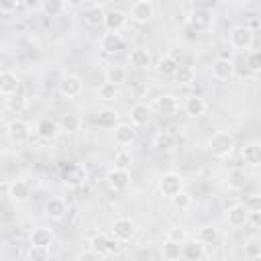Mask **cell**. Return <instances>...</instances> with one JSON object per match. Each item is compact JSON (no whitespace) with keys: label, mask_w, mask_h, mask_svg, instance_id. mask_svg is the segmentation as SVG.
Returning <instances> with one entry per match:
<instances>
[{"label":"cell","mask_w":261,"mask_h":261,"mask_svg":"<svg viewBox=\"0 0 261 261\" xmlns=\"http://www.w3.org/2000/svg\"><path fill=\"white\" fill-rule=\"evenodd\" d=\"M84 2H86V0H63V4H65L67 8H80Z\"/></svg>","instance_id":"50"},{"label":"cell","mask_w":261,"mask_h":261,"mask_svg":"<svg viewBox=\"0 0 261 261\" xmlns=\"http://www.w3.org/2000/svg\"><path fill=\"white\" fill-rule=\"evenodd\" d=\"M124 45H126V41H124V37H122L120 33H110V31H106V33H102V37H100V49H102L106 55H116V53H120V51L124 49Z\"/></svg>","instance_id":"11"},{"label":"cell","mask_w":261,"mask_h":261,"mask_svg":"<svg viewBox=\"0 0 261 261\" xmlns=\"http://www.w3.org/2000/svg\"><path fill=\"white\" fill-rule=\"evenodd\" d=\"M106 184H108L114 192H124V190L130 186V169L112 165V167L106 171Z\"/></svg>","instance_id":"8"},{"label":"cell","mask_w":261,"mask_h":261,"mask_svg":"<svg viewBox=\"0 0 261 261\" xmlns=\"http://www.w3.org/2000/svg\"><path fill=\"white\" fill-rule=\"evenodd\" d=\"M96 96H98V100H102V102H114V100L120 98V88H118L116 84L102 82V84L98 86V90H96Z\"/></svg>","instance_id":"32"},{"label":"cell","mask_w":261,"mask_h":261,"mask_svg":"<svg viewBox=\"0 0 261 261\" xmlns=\"http://www.w3.org/2000/svg\"><path fill=\"white\" fill-rule=\"evenodd\" d=\"M51 257V251L49 247H41V245H29L27 249V259L31 261H45Z\"/></svg>","instance_id":"39"},{"label":"cell","mask_w":261,"mask_h":261,"mask_svg":"<svg viewBox=\"0 0 261 261\" xmlns=\"http://www.w3.org/2000/svg\"><path fill=\"white\" fill-rule=\"evenodd\" d=\"M35 133L43 139V141H55L57 137H59V133H61V126H59V122L55 120V118H39L37 120V124H35Z\"/></svg>","instance_id":"14"},{"label":"cell","mask_w":261,"mask_h":261,"mask_svg":"<svg viewBox=\"0 0 261 261\" xmlns=\"http://www.w3.org/2000/svg\"><path fill=\"white\" fill-rule=\"evenodd\" d=\"M173 77H175V82H177L179 86H192V84L196 82V71H194V67H190V65H179L177 71L173 73Z\"/></svg>","instance_id":"36"},{"label":"cell","mask_w":261,"mask_h":261,"mask_svg":"<svg viewBox=\"0 0 261 261\" xmlns=\"http://www.w3.org/2000/svg\"><path fill=\"white\" fill-rule=\"evenodd\" d=\"M151 114H153V108H151V104H147V102H137V104H133L130 110H128L130 124H135V126H145V124L151 120Z\"/></svg>","instance_id":"17"},{"label":"cell","mask_w":261,"mask_h":261,"mask_svg":"<svg viewBox=\"0 0 261 261\" xmlns=\"http://www.w3.org/2000/svg\"><path fill=\"white\" fill-rule=\"evenodd\" d=\"M77 259H82V261H86V259H96V261H98V259H104V257H102L96 249H92V247H90V249H86V251L77 253Z\"/></svg>","instance_id":"48"},{"label":"cell","mask_w":261,"mask_h":261,"mask_svg":"<svg viewBox=\"0 0 261 261\" xmlns=\"http://www.w3.org/2000/svg\"><path fill=\"white\" fill-rule=\"evenodd\" d=\"M153 147L159 153H171L175 149V137L171 133H157L153 139Z\"/></svg>","instance_id":"33"},{"label":"cell","mask_w":261,"mask_h":261,"mask_svg":"<svg viewBox=\"0 0 261 261\" xmlns=\"http://www.w3.org/2000/svg\"><path fill=\"white\" fill-rule=\"evenodd\" d=\"M247 214H249L247 206H245V204H241V202H237V204H232V206L226 210L224 218H226L228 226L239 228V226H245V224H247Z\"/></svg>","instance_id":"23"},{"label":"cell","mask_w":261,"mask_h":261,"mask_svg":"<svg viewBox=\"0 0 261 261\" xmlns=\"http://www.w3.org/2000/svg\"><path fill=\"white\" fill-rule=\"evenodd\" d=\"M41 10L47 16H57V14H61L65 10V4H63V0H43Z\"/></svg>","instance_id":"41"},{"label":"cell","mask_w":261,"mask_h":261,"mask_svg":"<svg viewBox=\"0 0 261 261\" xmlns=\"http://www.w3.org/2000/svg\"><path fill=\"white\" fill-rule=\"evenodd\" d=\"M6 110L10 112V114H20V112H24L27 110V106H29V100H27V96L18 90L16 94H12V96H6Z\"/></svg>","instance_id":"30"},{"label":"cell","mask_w":261,"mask_h":261,"mask_svg":"<svg viewBox=\"0 0 261 261\" xmlns=\"http://www.w3.org/2000/svg\"><path fill=\"white\" fill-rule=\"evenodd\" d=\"M29 241H31V245L51 247V245H53V241H55V234H53V230H51V228H47V226H37V228L31 232Z\"/></svg>","instance_id":"28"},{"label":"cell","mask_w":261,"mask_h":261,"mask_svg":"<svg viewBox=\"0 0 261 261\" xmlns=\"http://www.w3.org/2000/svg\"><path fill=\"white\" fill-rule=\"evenodd\" d=\"M110 234L122 245V243H128L135 234H137V224L133 218H126V216H120L112 222V228H110Z\"/></svg>","instance_id":"5"},{"label":"cell","mask_w":261,"mask_h":261,"mask_svg":"<svg viewBox=\"0 0 261 261\" xmlns=\"http://www.w3.org/2000/svg\"><path fill=\"white\" fill-rule=\"evenodd\" d=\"M171 204H173L177 210H190V208H192V204H194V198H192V194H190V192L181 190L177 196H173V198H171Z\"/></svg>","instance_id":"40"},{"label":"cell","mask_w":261,"mask_h":261,"mask_svg":"<svg viewBox=\"0 0 261 261\" xmlns=\"http://www.w3.org/2000/svg\"><path fill=\"white\" fill-rule=\"evenodd\" d=\"M6 135H8V139H10L12 143L20 145V143H27V141L31 139L33 128H31V124H29L24 118L14 116V118L6 124Z\"/></svg>","instance_id":"4"},{"label":"cell","mask_w":261,"mask_h":261,"mask_svg":"<svg viewBox=\"0 0 261 261\" xmlns=\"http://www.w3.org/2000/svg\"><path fill=\"white\" fill-rule=\"evenodd\" d=\"M128 16L133 22L137 24H147L153 16H155V6L151 0H135L130 4V10H128Z\"/></svg>","instance_id":"7"},{"label":"cell","mask_w":261,"mask_h":261,"mask_svg":"<svg viewBox=\"0 0 261 261\" xmlns=\"http://www.w3.org/2000/svg\"><path fill=\"white\" fill-rule=\"evenodd\" d=\"M157 190L163 198L171 200L173 196H177L181 190H186V181H184V175L177 173V171H167L163 173L159 179H157Z\"/></svg>","instance_id":"2"},{"label":"cell","mask_w":261,"mask_h":261,"mask_svg":"<svg viewBox=\"0 0 261 261\" xmlns=\"http://www.w3.org/2000/svg\"><path fill=\"white\" fill-rule=\"evenodd\" d=\"M112 139L118 147H130L137 139V126L130 122H116L112 126Z\"/></svg>","instance_id":"10"},{"label":"cell","mask_w":261,"mask_h":261,"mask_svg":"<svg viewBox=\"0 0 261 261\" xmlns=\"http://www.w3.org/2000/svg\"><path fill=\"white\" fill-rule=\"evenodd\" d=\"M177 67H179V61L173 55H169V53L167 55H161L157 59V65H155L157 73L163 75V77H173V73L177 71Z\"/></svg>","instance_id":"27"},{"label":"cell","mask_w":261,"mask_h":261,"mask_svg":"<svg viewBox=\"0 0 261 261\" xmlns=\"http://www.w3.org/2000/svg\"><path fill=\"white\" fill-rule=\"evenodd\" d=\"M59 126L65 133H77L82 128V118L77 114H71V112L69 114H63V118L59 120Z\"/></svg>","instance_id":"38"},{"label":"cell","mask_w":261,"mask_h":261,"mask_svg":"<svg viewBox=\"0 0 261 261\" xmlns=\"http://www.w3.org/2000/svg\"><path fill=\"white\" fill-rule=\"evenodd\" d=\"M20 90V77L10 71V69H2L0 71V96H12Z\"/></svg>","instance_id":"20"},{"label":"cell","mask_w":261,"mask_h":261,"mask_svg":"<svg viewBox=\"0 0 261 261\" xmlns=\"http://www.w3.org/2000/svg\"><path fill=\"white\" fill-rule=\"evenodd\" d=\"M245 259H249V261L261 259V245H259L257 239H251V241L245 245Z\"/></svg>","instance_id":"43"},{"label":"cell","mask_w":261,"mask_h":261,"mask_svg":"<svg viewBox=\"0 0 261 261\" xmlns=\"http://www.w3.org/2000/svg\"><path fill=\"white\" fill-rule=\"evenodd\" d=\"M247 224H251L255 230L261 228V210H253L247 214Z\"/></svg>","instance_id":"47"},{"label":"cell","mask_w":261,"mask_h":261,"mask_svg":"<svg viewBox=\"0 0 261 261\" xmlns=\"http://www.w3.org/2000/svg\"><path fill=\"white\" fill-rule=\"evenodd\" d=\"M96 122H98V126H102V128H112V126L118 122V112H116L114 108H102V110H98V114H96Z\"/></svg>","instance_id":"35"},{"label":"cell","mask_w":261,"mask_h":261,"mask_svg":"<svg viewBox=\"0 0 261 261\" xmlns=\"http://www.w3.org/2000/svg\"><path fill=\"white\" fill-rule=\"evenodd\" d=\"M208 151L218 157V159H226L232 155L234 151V137L228 130H216L208 137Z\"/></svg>","instance_id":"1"},{"label":"cell","mask_w":261,"mask_h":261,"mask_svg":"<svg viewBox=\"0 0 261 261\" xmlns=\"http://www.w3.org/2000/svg\"><path fill=\"white\" fill-rule=\"evenodd\" d=\"M241 159L247 167H259L261 165V145L257 141H249L241 147Z\"/></svg>","instance_id":"18"},{"label":"cell","mask_w":261,"mask_h":261,"mask_svg":"<svg viewBox=\"0 0 261 261\" xmlns=\"http://www.w3.org/2000/svg\"><path fill=\"white\" fill-rule=\"evenodd\" d=\"M8 198L14 204H24L31 198V184L27 179H12L8 186Z\"/></svg>","instance_id":"19"},{"label":"cell","mask_w":261,"mask_h":261,"mask_svg":"<svg viewBox=\"0 0 261 261\" xmlns=\"http://www.w3.org/2000/svg\"><path fill=\"white\" fill-rule=\"evenodd\" d=\"M151 108H153L155 112L163 114V116H171V114L177 112V108H179V100H177L175 94H161V96H157V98L153 100Z\"/></svg>","instance_id":"13"},{"label":"cell","mask_w":261,"mask_h":261,"mask_svg":"<svg viewBox=\"0 0 261 261\" xmlns=\"http://www.w3.org/2000/svg\"><path fill=\"white\" fill-rule=\"evenodd\" d=\"M165 239L175 241V243H186V241L190 239V234H188V230H186L184 226H171V228H167Z\"/></svg>","instance_id":"42"},{"label":"cell","mask_w":261,"mask_h":261,"mask_svg":"<svg viewBox=\"0 0 261 261\" xmlns=\"http://www.w3.org/2000/svg\"><path fill=\"white\" fill-rule=\"evenodd\" d=\"M18 8H20L18 0H0V12H4V14H12Z\"/></svg>","instance_id":"46"},{"label":"cell","mask_w":261,"mask_h":261,"mask_svg":"<svg viewBox=\"0 0 261 261\" xmlns=\"http://www.w3.org/2000/svg\"><path fill=\"white\" fill-rule=\"evenodd\" d=\"M190 24H192L196 31H208V29L214 24V14H212L208 8H196V10H192V14H190Z\"/></svg>","instance_id":"22"},{"label":"cell","mask_w":261,"mask_h":261,"mask_svg":"<svg viewBox=\"0 0 261 261\" xmlns=\"http://www.w3.org/2000/svg\"><path fill=\"white\" fill-rule=\"evenodd\" d=\"M245 206H247V210H249V212H253V210H261V196L253 194V196L245 202Z\"/></svg>","instance_id":"49"},{"label":"cell","mask_w":261,"mask_h":261,"mask_svg":"<svg viewBox=\"0 0 261 261\" xmlns=\"http://www.w3.org/2000/svg\"><path fill=\"white\" fill-rule=\"evenodd\" d=\"M20 6H31V0H18Z\"/></svg>","instance_id":"52"},{"label":"cell","mask_w":261,"mask_h":261,"mask_svg":"<svg viewBox=\"0 0 261 261\" xmlns=\"http://www.w3.org/2000/svg\"><path fill=\"white\" fill-rule=\"evenodd\" d=\"M212 75L216 80H230L234 75V63L228 57H216L212 61Z\"/></svg>","instance_id":"25"},{"label":"cell","mask_w":261,"mask_h":261,"mask_svg":"<svg viewBox=\"0 0 261 261\" xmlns=\"http://www.w3.org/2000/svg\"><path fill=\"white\" fill-rule=\"evenodd\" d=\"M206 257V245H202L200 241H186L181 243V259L188 261H200Z\"/></svg>","instance_id":"24"},{"label":"cell","mask_w":261,"mask_h":261,"mask_svg":"<svg viewBox=\"0 0 261 261\" xmlns=\"http://www.w3.org/2000/svg\"><path fill=\"white\" fill-rule=\"evenodd\" d=\"M128 65L137 69H149L153 65V53L147 47H135L128 53Z\"/></svg>","instance_id":"21"},{"label":"cell","mask_w":261,"mask_h":261,"mask_svg":"<svg viewBox=\"0 0 261 261\" xmlns=\"http://www.w3.org/2000/svg\"><path fill=\"white\" fill-rule=\"evenodd\" d=\"M90 247L96 249L102 257H110V255H116L118 249H120V243L112 237V234H106V232H98L92 241H90Z\"/></svg>","instance_id":"9"},{"label":"cell","mask_w":261,"mask_h":261,"mask_svg":"<svg viewBox=\"0 0 261 261\" xmlns=\"http://www.w3.org/2000/svg\"><path fill=\"white\" fill-rule=\"evenodd\" d=\"M228 43L237 51H249L253 47V43H255V33L247 24H237L228 33Z\"/></svg>","instance_id":"3"},{"label":"cell","mask_w":261,"mask_h":261,"mask_svg":"<svg viewBox=\"0 0 261 261\" xmlns=\"http://www.w3.org/2000/svg\"><path fill=\"white\" fill-rule=\"evenodd\" d=\"M0 208H2V202H0Z\"/></svg>","instance_id":"53"},{"label":"cell","mask_w":261,"mask_h":261,"mask_svg":"<svg viewBox=\"0 0 261 261\" xmlns=\"http://www.w3.org/2000/svg\"><path fill=\"white\" fill-rule=\"evenodd\" d=\"M67 210H69L67 202L63 198H59V196H53V198H49L45 202V216L49 220H55V222L63 220L67 216Z\"/></svg>","instance_id":"16"},{"label":"cell","mask_w":261,"mask_h":261,"mask_svg":"<svg viewBox=\"0 0 261 261\" xmlns=\"http://www.w3.org/2000/svg\"><path fill=\"white\" fill-rule=\"evenodd\" d=\"M196 241H200L202 245H214L218 241V228L214 224H202L196 232Z\"/></svg>","instance_id":"34"},{"label":"cell","mask_w":261,"mask_h":261,"mask_svg":"<svg viewBox=\"0 0 261 261\" xmlns=\"http://www.w3.org/2000/svg\"><path fill=\"white\" fill-rule=\"evenodd\" d=\"M63 181L69 188H80L88 181V169L82 163H71L65 171H63Z\"/></svg>","instance_id":"15"},{"label":"cell","mask_w":261,"mask_h":261,"mask_svg":"<svg viewBox=\"0 0 261 261\" xmlns=\"http://www.w3.org/2000/svg\"><path fill=\"white\" fill-rule=\"evenodd\" d=\"M161 257L167 259V261H175V259H179V257H181V243H175V241L165 239L163 249H161Z\"/></svg>","instance_id":"37"},{"label":"cell","mask_w":261,"mask_h":261,"mask_svg":"<svg viewBox=\"0 0 261 261\" xmlns=\"http://www.w3.org/2000/svg\"><path fill=\"white\" fill-rule=\"evenodd\" d=\"M247 67L253 73H259L261 71V55H259V51H249L247 53Z\"/></svg>","instance_id":"45"},{"label":"cell","mask_w":261,"mask_h":261,"mask_svg":"<svg viewBox=\"0 0 261 261\" xmlns=\"http://www.w3.org/2000/svg\"><path fill=\"white\" fill-rule=\"evenodd\" d=\"M57 92H59L63 98H67V100L77 98V96L84 92V82H82V77L75 75V73H65V75L59 80V84H57Z\"/></svg>","instance_id":"6"},{"label":"cell","mask_w":261,"mask_h":261,"mask_svg":"<svg viewBox=\"0 0 261 261\" xmlns=\"http://www.w3.org/2000/svg\"><path fill=\"white\" fill-rule=\"evenodd\" d=\"M4 155H6V149H4V145H2V143H0V161H2V159H4Z\"/></svg>","instance_id":"51"},{"label":"cell","mask_w":261,"mask_h":261,"mask_svg":"<svg viewBox=\"0 0 261 261\" xmlns=\"http://www.w3.org/2000/svg\"><path fill=\"white\" fill-rule=\"evenodd\" d=\"M104 14H106L104 6H102V4H94V6H90V8L84 12V20H86V24L98 29V27L104 24Z\"/></svg>","instance_id":"31"},{"label":"cell","mask_w":261,"mask_h":261,"mask_svg":"<svg viewBox=\"0 0 261 261\" xmlns=\"http://www.w3.org/2000/svg\"><path fill=\"white\" fill-rule=\"evenodd\" d=\"M130 163H133V155H130L124 147H120V149L114 153V165H116V167H126V169H130Z\"/></svg>","instance_id":"44"},{"label":"cell","mask_w":261,"mask_h":261,"mask_svg":"<svg viewBox=\"0 0 261 261\" xmlns=\"http://www.w3.org/2000/svg\"><path fill=\"white\" fill-rule=\"evenodd\" d=\"M128 24V14L118 10V8H112V10H106L104 14V29L110 31V33H120L122 29H126Z\"/></svg>","instance_id":"12"},{"label":"cell","mask_w":261,"mask_h":261,"mask_svg":"<svg viewBox=\"0 0 261 261\" xmlns=\"http://www.w3.org/2000/svg\"><path fill=\"white\" fill-rule=\"evenodd\" d=\"M184 110H186V114L188 116H192V118H198V116H202V114H206V110H208V102H206V98H202V96H190V98H186V102H184Z\"/></svg>","instance_id":"26"},{"label":"cell","mask_w":261,"mask_h":261,"mask_svg":"<svg viewBox=\"0 0 261 261\" xmlns=\"http://www.w3.org/2000/svg\"><path fill=\"white\" fill-rule=\"evenodd\" d=\"M104 77H106V82H110V84L122 86V84L126 82V77H128V69H126L124 65L114 63V65H108V67L104 69Z\"/></svg>","instance_id":"29"}]
</instances>
